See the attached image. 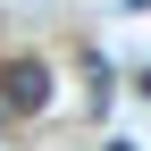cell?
<instances>
[{
	"label": "cell",
	"mask_w": 151,
	"mask_h": 151,
	"mask_svg": "<svg viewBox=\"0 0 151 151\" xmlns=\"http://www.w3.org/2000/svg\"><path fill=\"white\" fill-rule=\"evenodd\" d=\"M42 101H50V67H42V59H17L9 76H0V109H17V118H34Z\"/></svg>",
	"instance_id": "obj_1"
},
{
	"label": "cell",
	"mask_w": 151,
	"mask_h": 151,
	"mask_svg": "<svg viewBox=\"0 0 151 151\" xmlns=\"http://www.w3.org/2000/svg\"><path fill=\"white\" fill-rule=\"evenodd\" d=\"M109 151H143V143H109Z\"/></svg>",
	"instance_id": "obj_2"
},
{
	"label": "cell",
	"mask_w": 151,
	"mask_h": 151,
	"mask_svg": "<svg viewBox=\"0 0 151 151\" xmlns=\"http://www.w3.org/2000/svg\"><path fill=\"white\" fill-rule=\"evenodd\" d=\"M0 126H9V109H0Z\"/></svg>",
	"instance_id": "obj_3"
}]
</instances>
